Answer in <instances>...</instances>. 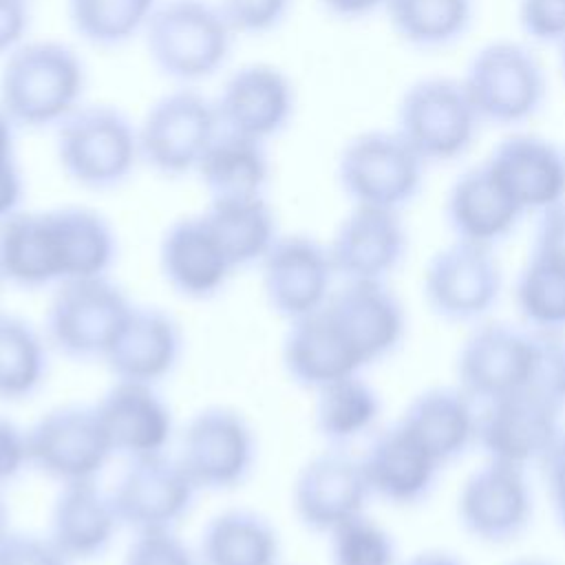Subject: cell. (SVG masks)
<instances>
[{"label": "cell", "instance_id": "53", "mask_svg": "<svg viewBox=\"0 0 565 565\" xmlns=\"http://www.w3.org/2000/svg\"><path fill=\"white\" fill-rule=\"evenodd\" d=\"M404 565H466L457 554L446 550H424L413 554Z\"/></svg>", "mask_w": 565, "mask_h": 565}, {"label": "cell", "instance_id": "41", "mask_svg": "<svg viewBox=\"0 0 565 565\" xmlns=\"http://www.w3.org/2000/svg\"><path fill=\"white\" fill-rule=\"evenodd\" d=\"M532 331V329H530ZM525 393L565 411V338L563 333L532 331V355Z\"/></svg>", "mask_w": 565, "mask_h": 565}, {"label": "cell", "instance_id": "8", "mask_svg": "<svg viewBox=\"0 0 565 565\" xmlns=\"http://www.w3.org/2000/svg\"><path fill=\"white\" fill-rule=\"evenodd\" d=\"M130 311L128 296L108 276L64 280L46 309V340L66 358L104 360Z\"/></svg>", "mask_w": 565, "mask_h": 565}, {"label": "cell", "instance_id": "7", "mask_svg": "<svg viewBox=\"0 0 565 565\" xmlns=\"http://www.w3.org/2000/svg\"><path fill=\"white\" fill-rule=\"evenodd\" d=\"M141 163L161 177L196 172L210 143L221 132L214 99L194 86H179L154 99L137 124Z\"/></svg>", "mask_w": 565, "mask_h": 565}, {"label": "cell", "instance_id": "3", "mask_svg": "<svg viewBox=\"0 0 565 565\" xmlns=\"http://www.w3.org/2000/svg\"><path fill=\"white\" fill-rule=\"evenodd\" d=\"M55 157L75 185L115 190L141 163L137 124L117 106L82 104L55 128Z\"/></svg>", "mask_w": 565, "mask_h": 565}, {"label": "cell", "instance_id": "57", "mask_svg": "<svg viewBox=\"0 0 565 565\" xmlns=\"http://www.w3.org/2000/svg\"><path fill=\"white\" fill-rule=\"evenodd\" d=\"M0 282H2V278H0Z\"/></svg>", "mask_w": 565, "mask_h": 565}, {"label": "cell", "instance_id": "28", "mask_svg": "<svg viewBox=\"0 0 565 565\" xmlns=\"http://www.w3.org/2000/svg\"><path fill=\"white\" fill-rule=\"evenodd\" d=\"M477 402L459 386H430L415 395L399 424L444 466L477 444Z\"/></svg>", "mask_w": 565, "mask_h": 565}, {"label": "cell", "instance_id": "51", "mask_svg": "<svg viewBox=\"0 0 565 565\" xmlns=\"http://www.w3.org/2000/svg\"><path fill=\"white\" fill-rule=\"evenodd\" d=\"M388 0H320V4L340 20H362L384 11Z\"/></svg>", "mask_w": 565, "mask_h": 565}, {"label": "cell", "instance_id": "15", "mask_svg": "<svg viewBox=\"0 0 565 565\" xmlns=\"http://www.w3.org/2000/svg\"><path fill=\"white\" fill-rule=\"evenodd\" d=\"M532 331L508 322L477 324L457 353V386L479 406L525 388Z\"/></svg>", "mask_w": 565, "mask_h": 565}, {"label": "cell", "instance_id": "16", "mask_svg": "<svg viewBox=\"0 0 565 565\" xmlns=\"http://www.w3.org/2000/svg\"><path fill=\"white\" fill-rule=\"evenodd\" d=\"M214 104L223 130L267 143L291 124L296 88L282 68L252 62L230 73Z\"/></svg>", "mask_w": 565, "mask_h": 565}, {"label": "cell", "instance_id": "44", "mask_svg": "<svg viewBox=\"0 0 565 565\" xmlns=\"http://www.w3.org/2000/svg\"><path fill=\"white\" fill-rule=\"evenodd\" d=\"M124 565H199L190 547L170 532L137 534L128 547Z\"/></svg>", "mask_w": 565, "mask_h": 565}, {"label": "cell", "instance_id": "26", "mask_svg": "<svg viewBox=\"0 0 565 565\" xmlns=\"http://www.w3.org/2000/svg\"><path fill=\"white\" fill-rule=\"evenodd\" d=\"M159 265L168 285L192 300L216 296L234 271L203 214L183 216L163 232Z\"/></svg>", "mask_w": 565, "mask_h": 565}, {"label": "cell", "instance_id": "14", "mask_svg": "<svg viewBox=\"0 0 565 565\" xmlns=\"http://www.w3.org/2000/svg\"><path fill=\"white\" fill-rule=\"evenodd\" d=\"M260 265L265 298L271 311L289 322L322 309L333 294L338 274L329 245L313 236H278Z\"/></svg>", "mask_w": 565, "mask_h": 565}, {"label": "cell", "instance_id": "27", "mask_svg": "<svg viewBox=\"0 0 565 565\" xmlns=\"http://www.w3.org/2000/svg\"><path fill=\"white\" fill-rule=\"evenodd\" d=\"M282 366L291 382L313 391L364 369L324 307L289 322L282 340Z\"/></svg>", "mask_w": 565, "mask_h": 565}, {"label": "cell", "instance_id": "43", "mask_svg": "<svg viewBox=\"0 0 565 565\" xmlns=\"http://www.w3.org/2000/svg\"><path fill=\"white\" fill-rule=\"evenodd\" d=\"M516 18L523 35L536 44L558 46L565 40V0H519Z\"/></svg>", "mask_w": 565, "mask_h": 565}, {"label": "cell", "instance_id": "56", "mask_svg": "<svg viewBox=\"0 0 565 565\" xmlns=\"http://www.w3.org/2000/svg\"><path fill=\"white\" fill-rule=\"evenodd\" d=\"M556 49H558V71H561V77L565 82V40Z\"/></svg>", "mask_w": 565, "mask_h": 565}, {"label": "cell", "instance_id": "4", "mask_svg": "<svg viewBox=\"0 0 565 565\" xmlns=\"http://www.w3.org/2000/svg\"><path fill=\"white\" fill-rule=\"evenodd\" d=\"M461 84L481 119L519 128L534 119L547 99V75L536 53L516 40H492L468 60Z\"/></svg>", "mask_w": 565, "mask_h": 565}, {"label": "cell", "instance_id": "21", "mask_svg": "<svg viewBox=\"0 0 565 565\" xmlns=\"http://www.w3.org/2000/svg\"><path fill=\"white\" fill-rule=\"evenodd\" d=\"M324 309L364 366L388 358L406 335L404 305L382 280H344Z\"/></svg>", "mask_w": 565, "mask_h": 565}, {"label": "cell", "instance_id": "23", "mask_svg": "<svg viewBox=\"0 0 565 565\" xmlns=\"http://www.w3.org/2000/svg\"><path fill=\"white\" fill-rule=\"evenodd\" d=\"M373 497L417 505L435 490L441 463L397 422L380 430L360 459Z\"/></svg>", "mask_w": 565, "mask_h": 565}, {"label": "cell", "instance_id": "31", "mask_svg": "<svg viewBox=\"0 0 565 565\" xmlns=\"http://www.w3.org/2000/svg\"><path fill=\"white\" fill-rule=\"evenodd\" d=\"M203 216L234 269L263 263L280 236L265 194L210 199Z\"/></svg>", "mask_w": 565, "mask_h": 565}, {"label": "cell", "instance_id": "13", "mask_svg": "<svg viewBox=\"0 0 565 565\" xmlns=\"http://www.w3.org/2000/svg\"><path fill=\"white\" fill-rule=\"evenodd\" d=\"M457 514L461 527L481 543L516 541L534 514L525 468L486 459L466 477L457 497Z\"/></svg>", "mask_w": 565, "mask_h": 565}, {"label": "cell", "instance_id": "18", "mask_svg": "<svg viewBox=\"0 0 565 565\" xmlns=\"http://www.w3.org/2000/svg\"><path fill=\"white\" fill-rule=\"evenodd\" d=\"M561 430V413L556 408L519 391L481 404L477 446L486 459L527 468L545 457Z\"/></svg>", "mask_w": 565, "mask_h": 565}, {"label": "cell", "instance_id": "29", "mask_svg": "<svg viewBox=\"0 0 565 565\" xmlns=\"http://www.w3.org/2000/svg\"><path fill=\"white\" fill-rule=\"evenodd\" d=\"M121 521L113 505L110 494L102 492L95 481L62 486L55 497L49 541L73 563L102 558Z\"/></svg>", "mask_w": 565, "mask_h": 565}, {"label": "cell", "instance_id": "49", "mask_svg": "<svg viewBox=\"0 0 565 565\" xmlns=\"http://www.w3.org/2000/svg\"><path fill=\"white\" fill-rule=\"evenodd\" d=\"M31 26L29 0H0V60L26 42Z\"/></svg>", "mask_w": 565, "mask_h": 565}, {"label": "cell", "instance_id": "25", "mask_svg": "<svg viewBox=\"0 0 565 565\" xmlns=\"http://www.w3.org/2000/svg\"><path fill=\"white\" fill-rule=\"evenodd\" d=\"M181 351L183 333L170 313L132 307L104 360L115 380L157 386L174 371Z\"/></svg>", "mask_w": 565, "mask_h": 565}, {"label": "cell", "instance_id": "46", "mask_svg": "<svg viewBox=\"0 0 565 565\" xmlns=\"http://www.w3.org/2000/svg\"><path fill=\"white\" fill-rule=\"evenodd\" d=\"M26 468H31L29 433L0 415V488L13 483Z\"/></svg>", "mask_w": 565, "mask_h": 565}, {"label": "cell", "instance_id": "17", "mask_svg": "<svg viewBox=\"0 0 565 565\" xmlns=\"http://www.w3.org/2000/svg\"><path fill=\"white\" fill-rule=\"evenodd\" d=\"M371 497L362 461L342 450L309 459L300 468L291 492L300 523L322 534H331L342 523L364 514Z\"/></svg>", "mask_w": 565, "mask_h": 565}, {"label": "cell", "instance_id": "45", "mask_svg": "<svg viewBox=\"0 0 565 565\" xmlns=\"http://www.w3.org/2000/svg\"><path fill=\"white\" fill-rule=\"evenodd\" d=\"M0 565H71V561L46 539L9 532L0 541Z\"/></svg>", "mask_w": 565, "mask_h": 565}, {"label": "cell", "instance_id": "55", "mask_svg": "<svg viewBox=\"0 0 565 565\" xmlns=\"http://www.w3.org/2000/svg\"><path fill=\"white\" fill-rule=\"evenodd\" d=\"M9 534V510H7V503L0 494V541Z\"/></svg>", "mask_w": 565, "mask_h": 565}, {"label": "cell", "instance_id": "11", "mask_svg": "<svg viewBox=\"0 0 565 565\" xmlns=\"http://www.w3.org/2000/svg\"><path fill=\"white\" fill-rule=\"evenodd\" d=\"M31 468L60 486L95 481L113 457L95 406H60L29 430Z\"/></svg>", "mask_w": 565, "mask_h": 565}, {"label": "cell", "instance_id": "42", "mask_svg": "<svg viewBox=\"0 0 565 565\" xmlns=\"http://www.w3.org/2000/svg\"><path fill=\"white\" fill-rule=\"evenodd\" d=\"M294 0H216L236 35H265L289 15Z\"/></svg>", "mask_w": 565, "mask_h": 565}, {"label": "cell", "instance_id": "34", "mask_svg": "<svg viewBox=\"0 0 565 565\" xmlns=\"http://www.w3.org/2000/svg\"><path fill=\"white\" fill-rule=\"evenodd\" d=\"M196 174L210 199L256 196L265 194L271 163L263 141L221 128L199 161Z\"/></svg>", "mask_w": 565, "mask_h": 565}, {"label": "cell", "instance_id": "6", "mask_svg": "<svg viewBox=\"0 0 565 565\" xmlns=\"http://www.w3.org/2000/svg\"><path fill=\"white\" fill-rule=\"evenodd\" d=\"M426 163L397 130H364L351 137L335 166L340 190L353 205L402 212L424 185Z\"/></svg>", "mask_w": 565, "mask_h": 565}, {"label": "cell", "instance_id": "30", "mask_svg": "<svg viewBox=\"0 0 565 565\" xmlns=\"http://www.w3.org/2000/svg\"><path fill=\"white\" fill-rule=\"evenodd\" d=\"M0 278L20 289L62 282L60 247L49 210H20L0 223Z\"/></svg>", "mask_w": 565, "mask_h": 565}, {"label": "cell", "instance_id": "22", "mask_svg": "<svg viewBox=\"0 0 565 565\" xmlns=\"http://www.w3.org/2000/svg\"><path fill=\"white\" fill-rule=\"evenodd\" d=\"M113 455L126 459L166 452L174 419L170 406L150 384L117 380L95 404Z\"/></svg>", "mask_w": 565, "mask_h": 565}, {"label": "cell", "instance_id": "12", "mask_svg": "<svg viewBox=\"0 0 565 565\" xmlns=\"http://www.w3.org/2000/svg\"><path fill=\"white\" fill-rule=\"evenodd\" d=\"M179 459L199 490L238 488L256 463L254 428L234 408H203L185 426Z\"/></svg>", "mask_w": 565, "mask_h": 565}, {"label": "cell", "instance_id": "48", "mask_svg": "<svg viewBox=\"0 0 565 565\" xmlns=\"http://www.w3.org/2000/svg\"><path fill=\"white\" fill-rule=\"evenodd\" d=\"M539 463L543 468L554 519L565 534V428L558 433L556 441Z\"/></svg>", "mask_w": 565, "mask_h": 565}, {"label": "cell", "instance_id": "5", "mask_svg": "<svg viewBox=\"0 0 565 565\" xmlns=\"http://www.w3.org/2000/svg\"><path fill=\"white\" fill-rule=\"evenodd\" d=\"M481 119L461 77L430 75L406 86L395 110L397 135L426 166L450 163L468 154Z\"/></svg>", "mask_w": 565, "mask_h": 565}, {"label": "cell", "instance_id": "24", "mask_svg": "<svg viewBox=\"0 0 565 565\" xmlns=\"http://www.w3.org/2000/svg\"><path fill=\"white\" fill-rule=\"evenodd\" d=\"M446 223L455 241L494 249L525 216L501 183L481 161L466 168L448 188L444 203Z\"/></svg>", "mask_w": 565, "mask_h": 565}, {"label": "cell", "instance_id": "40", "mask_svg": "<svg viewBox=\"0 0 565 565\" xmlns=\"http://www.w3.org/2000/svg\"><path fill=\"white\" fill-rule=\"evenodd\" d=\"M333 565H397L393 536L366 514H360L331 534Z\"/></svg>", "mask_w": 565, "mask_h": 565}, {"label": "cell", "instance_id": "36", "mask_svg": "<svg viewBox=\"0 0 565 565\" xmlns=\"http://www.w3.org/2000/svg\"><path fill=\"white\" fill-rule=\"evenodd\" d=\"M316 393V428L331 446L342 448L373 430L382 402L360 373L335 380Z\"/></svg>", "mask_w": 565, "mask_h": 565}, {"label": "cell", "instance_id": "50", "mask_svg": "<svg viewBox=\"0 0 565 565\" xmlns=\"http://www.w3.org/2000/svg\"><path fill=\"white\" fill-rule=\"evenodd\" d=\"M24 177L18 161L0 163V223L22 210Z\"/></svg>", "mask_w": 565, "mask_h": 565}, {"label": "cell", "instance_id": "2", "mask_svg": "<svg viewBox=\"0 0 565 565\" xmlns=\"http://www.w3.org/2000/svg\"><path fill=\"white\" fill-rule=\"evenodd\" d=\"M234 35L210 0H161L143 29L152 66L181 86L214 77L232 55Z\"/></svg>", "mask_w": 565, "mask_h": 565}, {"label": "cell", "instance_id": "19", "mask_svg": "<svg viewBox=\"0 0 565 565\" xmlns=\"http://www.w3.org/2000/svg\"><path fill=\"white\" fill-rule=\"evenodd\" d=\"M523 214L565 201V150L534 132H510L483 159Z\"/></svg>", "mask_w": 565, "mask_h": 565}, {"label": "cell", "instance_id": "54", "mask_svg": "<svg viewBox=\"0 0 565 565\" xmlns=\"http://www.w3.org/2000/svg\"><path fill=\"white\" fill-rule=\"evenodd\" d=\"M503 565H556V563H552L547 558H539V556H521V558H512Z\"/></svg>", "mask_w": 565, "mask_h": 565}, {"label": "cell", "instance_id": "52", "mask_svg": "<svg viewBox=\"0 0 565 565\" xmlns=\"http://www.w3.org/2000/svg\"><path fill=\"white\" fill-rule=\"evenodd\" d=\"M15 132L18 126L7 117V113L0 108V163L18 161L15 152Z\"/></svg>", "mask_w": 565, "mask_h": 565}, {"label": "cell", "instance_id": "47", "mask_svg": "<svg viewBox=\"0 0 565 565\" xmlns=\"http://www.w3.org/2000/svg\"><path fill=\"white\" fill-rule=\"evenodd\" d=\"M530 254L565 265V201L539 214Z\"/></svg>", "mask_w": 565, "mask_h": 565}, {"label": "cell", "instance_id": "39", "mask_svg": "<svg viewBox=\"0 0 565 565\" xmlns=\"http://www.w3.org/2000/svg\"><path fill=\"white\" fill-rule=\"evenodd\" d=\"M514 305L527 329L565 333V265L530 254L514 280Z\"/></svg>", "mask_w": 565, "mask_h": 565}, {"label": "cell", "instance_id": "1", "mask_svg": "<svg viewBox=\"0 0 565 565\" xmlns=\"http://www.w3.org/2000/svg\"><path fill=\"white\" fill-rule=\"evenodd\" d=\"M88 71L60 40H26L2 60L0 108L24 130L57 128L82 106Z\"/></svg>", "mask_w": 565, "mask_h": 565}, {"label": "cell", "instance_id": "33", "mask_svg": "<svg viewBox=\"0 0 565 565\" xmlns=\"http://www.w3.org/2000/svg\"><path fill=\"white\" fill-rule=\"evenodd\" d=\"M280 539L258 512L232 508L212 516L201 532V565H276Z\"/></svg>", "mask_w": 565, "mask_h": 565}, {"label": "cell", "instance_id": "20", "mask_svg": "<svg viewBox=\"0 0 565 565\" xmlns=\"http://www.w3.org/2000/svg\"><path fill=\"white\" fill-rule=\"evenodd\" d=\"M408 232L402 212L353 205L340 221L329 254L342 280H382L404 263Z\"/></svg>", "mask_w": 565, "mask_h": 565}, {"label": "cell", "instance_id": "10", "mask_svg": "<svg viewBox=\"0 0 565 565\" xmlns=\"http://www.w3.org/2000/svg\"><path fill=\"white\" fill-rule=\"evenodd\" d=\"M196 483L179 457L166 452L128 459L110 492L121 525L143 532H170L192 510Z\"/></svg>", "mask_w": 565, "mask_h": 565}, {"label": "cell", "instance_id": "32", "mask_svg": "<svg viewBox=\"0 0 565 565\" xmlns=\"http://www.w3.org/2000/svg\"><path fill=\"white\" fill-rule=\"evenodd\" d=\"M49 212L60 247L62 282L108 276L117 258V236L108 218L84 205H62Z\"/></svg>", "mask_w": 565, "mask_h": 565}, {"label": "cell", "instance_id": "9", "mask_svg": "<svg viewBox=\"0 0 565 565\" xmlns=\"http://www.w3.org/2000/svg\"><path fill=\"white\" fill-rule=\"evenodd\" d=\"M503 271L494 249L452 241L430 256L422 294L428 309L446 322H479L499 302Z\"/></svg>", "mask_w": 565, "mask_h": 565}, {"label": "cell", "instance_id": "37", "mask_svg": "<svg viewBox=\"0 0 565 565\" xmlns=\"http://www.w3.org/2000/svg\"><path fill=\"white\" fill-rule=\"evenodd\" d=\"M49 373V353L42 335L20 316L0 311V399L33 397Z\"/></svg>", "mask_w": 565, "mask_h": 565}, {"label": "cell", "instance_id": "38", "mask_svg": "<svg viewBox=\"0 0 565 565\" xmlns=\"http://www.w3.org/2000/svg\"><path fill=\"white\" fill-rule=\"evenodd\" d=\"M159 4L161 0H66V18L90 46L117 49L143 35Z\"/></svg>", "mask_w": 565, "mask_h": 565}, {"label": "cell", "instance_id": "35", "mask_svg": "<svg viewBox=\"0 0 565 565\" xmlns=\"http://www.w3.org/2000/svg\"><path fill=\"white\" fill-rule=\"evenodd\" d=\"M395 35L422 51L459 42L475 22V0H388L384 7Z\"/></svg>", "mask_w": 565, "mask_h": 565}]
</instances>
